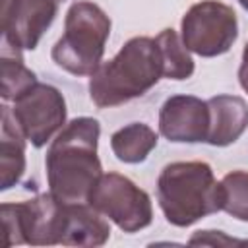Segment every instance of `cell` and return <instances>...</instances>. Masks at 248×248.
I'll use <instances>...</instances> for the list:
<instances>
[{
	"label": "cell",
	"mask_w": 248,
	"mask_h": 248,
	"mask_svg": "<svg viewBox=\"0 0 248 248\" xmlns=\"http://www.w3.org/2000/svg\"><path fill=\"white\" fill-rule=\"evenodd\" d=\"M101 124L91 116L70 120L50 141L45 157L48 192L62 203L87 202L91 188L103 174L97 155Z\"/></svg>",
	"instance_id": "6da1fadb"
},
{
	"label": "cell",
	"mask_w": 248,
	"mask_h": 248,
	"mask_svg": "<svg viewBox=\"0 0 248 248\" xmlns=\"http://www.w3.org/2000/svg\"><path fill=\"white\" fill-rule=\"evenodd\" d=\"M163 78L155 37H132L89 78V97L99 108L124 105L145 95Z\"/></svg>",
	"instance_id": "7a4b0ae2"
},
{
	"label": "cell",
	"mask_w": 248,
	"mask_h": 248,
	"mask_svg": "<svg viewBox=\"0 0 248 248\" xmlns=\"http://www.w3.org/2000/svg\"><path fill=\"white\" fill-rule=\"evenodd\" d=\"M157 202L170 225L190 227L221 211V180L205 161H174L159 172Z\"/></svg>",
	"instance_id": "3957f363"
},
{
	"label": "cell",
	"mask_w": 248,
	"mask_h": 248,
	"mask_svg": "<svg viewBox=\"0 0 248 248\" xmlns=\"http://www.w3.org/2000/svg\"><path fill=\"white\" fill-rule=\"evenodd\" d=\"M110 35V17L93 2H74L64 19V33L54 43V64L74 76H91L103 62Z\"/></svg>",
	"instance_id": "277c9868"
},
{
	"label": "cell",
	"mask_w": 248,
	"mask_h": 248,
	"mask_svg": "<svg viewBox=\"0 0 248 248\" xmlns=\"http://www.w3.org/2000/svg\"><path fill=\"white\" fill-rule=\"evenodd\" d=\"M87 203L124 232H138L153 221L149 194L120 172H103L91 188Z\"/></svg>",
	"instance_id": "5b68a950"
},
{
	"label": "cell",
	"mask_w": 248,
	"mask_h": 248,
	"mask_svg": "<svg viewBox=\"0 0 248 248\" xmlns=\"http://www.w3.org/2000/svg\"><path fill=\"white\" fill-rule=\"evenodd\" d=\"M238 37V19L231 6L219 0H202L188 8L180 21L184 46L202 56L225 54Z\"/></svg>",
	"instance_id": "8992f818"
},
{
	"label": "cell",
	"mask_w": 248,
	"mask_h": 248,
	"mask_svg": "<svg viewBox=\"0 0 248 248\" xmlns=\"http://www.w3.org/2000/svg\"><path fill=\"white\" fill-rule=\"evenodd\" d=\"M62 202L50 192L39 194L25 202H4L0 207L4 244L50 246L58 244V219Z\"/></svg>",
	"instance_id": "52a82bcc"
},
{
	"label": "cell",
	"mask_w": 248,
	"mask_h": 248,
	"mask_svg": "<svg viewBox=\"0 0 248 248\" xmlns=\"http://www.w3.org/2000/svg\"><path fill=\"white\" fill-rule=\"evenodd\" d=\"M14 118L33 147H43L66 126V101L60 89L33 83L12 101Z\"/></svg>",
	"instance_id": "ba28073f"
},
{
	"label": "cell",
	"mask_w": 248,
	"mask_h": 248,
	"mask_svg": "<svg viewBox=\"0 0 248 248\" xmlns=\"http://www.w3.org/2000/svg\"><path fill=\"white\" fill-rule=\"evenodd\" d=\"M58 14V0H2V39L21 50H35Z\"/></svg>",
	"instance_id": "9c48e42d"
},
{
	"label": "cell",
	"mask_w": 248,
	"mask_h": 248,
	"mask_svg": "<svg viewBox=\"0 0 248 248\" xmlns=\"http://www.w3.org/2000/svg\"><path fill=\"white\" fill-rule=\"evenodd\" d=\"M209 107L196 95H172L159 110V134L174 143H200L207 140Z\"/></svg>",
	"instance_id": "30bf717a"
},
{
	"label": "cell",
	"mask_w": 248,
	"mask_h": 248,
	"mask_svg": "<svg viewBox=\"0 0 248 248\" xmlns=\"http://www.w3.org/2000/svg\"><path fill=\"white\" fill-rule=\"evenodd\" d=\"M110 238V225L87 202L62 203L58 219V244L62 246H103Z\"/></svg>",
	"instance_id": "8fae6325"
},
{
	"label": "cell",
	"mask_w": 248,
	"mask_h": 248,
	"mask_svg": "<svg viewBox=\"0 0 248 248\" xmlns=\"http://www.w3.org/2000/svg\"><path fill=\"white\" fill-rule=\"evenodd\" d=\"M209 132L205 143L227 147L248 128V103L238 95H215L207 99Z\"/></svg>",
	"instance_id": "7c38bea8"
},
{
	"label": "cell",
	"mask_w": 248,
	"mask_h": 248,
	"mask_svg": "<svg viewBox=\"0 0 248 248\" xmlns=\"http://www.w3.org/2000/svg\"><path fill=\"white\" fill-rule=\"evenodd\" d=\"M25 143L27 138L19 130L12 107L2 105L0 118V190L16 186L25 172Z\"/></svg>",
	"instance_id": "4fadbf2b"
},
{
	"label": "cell",
	"mask_w": 248,
	"mask_h": 248,
	"mask_svg": "<svg viewBox=\"0 0 248 248\" xmlns=\"http://www.w3.org/2000/svg\"><path fill=\"white\" fill-rule=\"evenodd\" d=\"M157 132L143 124L132 122L118 128L110 136V149L120 163L138 165L147 159V155L157 147Z\"/></svg>",
	"instance_id": "5bb4252c"
},
{
	"label": "cell",
	"mask_w": 248,
	"mask_h": 248,
	"mask_svg": "<svg viewBox=\"0 0 248 248\" xmlns=\"http://www.w3.org/2000/svg\"><path fill=\"white\" fill-rule=\"evenodd\" d=\"M0 95L4 101H16L27 87L37 83V76L23 62V50L6 39L0 46Z\"/></svg>",
	"instance_id": "9a60e30c"
},
{
	"label": "cell",
	"mask_w": 248,
	"mask_h": 248,
	"mask_svg": "<svg viewBox=\"0 0 248 248\" xmlns=\"http://www.w3.org/2000/svg\"><path fill=\"white\" fill-rule=\"evenodd\" d=\"M155 41H157V46H159V52H161L163 78L176 79V81L192 78V74L196 70V64H194V58H192L190 50L184 46L180 35L174 29L167 27L155 37Z\"/></svg>",
	"instance_id": "2e32d148"
},
{
	"label": "cell",
	"mask_w": 248,
	"mask_h": 248,
	"mask_svg": "<svg viewBox=\"0 0 248 248\" xmlns=\"http://www.w3.org/2000/svg\"><path fill=\"white\" fill-rule=\"evenodd\" d=\"M221 211L248 223V172L232 170L221 178Z\"/></svg>",
	"instance_id": "e0dca14e"
},
{
	"label": "cell",
	"mask_w": 248,
	"mask_h": 248,
	"mask_svg": "<svg viewBox=\"0 0 248 248\" xmlns=\"http://www.w3.org/2000/svg\"><path fill=\"white\" fill-rule=\"evenodd\" d=\"M190 244H248V240H234L223 234V231H196L192 238L188 240Z\"/></svg>",
	"instance_id": "ac0fdd59"
},
{
	"label": "cell",
	"mask_w": 248,
	"mask_h": 248,
	"mask_svg": "<svg viewBox=\"0 0 248 248\" xmlns=\"http://www.w3.org/2000/svg\"><path fill=\"white\" fill-rule=\"evenodd\" d=\"M238 83L248 93V43L244 45V50H242V60L238 68Z\"/></svg>",
	"instance_id": "d6986e66"
},
{
	"label": "cell",
	"mask_w": 248,
	"mask_h": 248,
	"mask_svg": "<svg viewBox=\"0 0 248 248\" xmlns=\"http://www.w3.org/2000/svg\"><path fill=\"white\" fill-rule=\"evenodd\" d=\"M238 4H240V6H242L246 12H248V0H238Z\"/></svg>",
	"instance_id": "ffe728a7"
}]
</instances>
